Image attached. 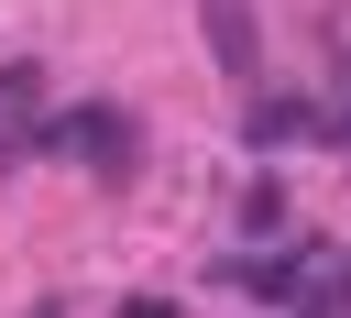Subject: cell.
<instances>
[{"label":"cell","instance_id":"cell-1","mask_svg":"<svg viewBox=\"0 0 351 318\" xmlns=\"http://www.w3.org/2000/svg\"><path fill=\"white\" fill-rule=\"evenodd\" d=\"M197 11H208V44L241 66V55H252V11H241V0H197Z\"/></svg>","mask_w":351,"mask_h":318},{"label":"cell","instance_id":"cell-3","mask_svg":"<svg viewBox=\"0 0 351 318\" xmlns=\"http://www.w3.org/2000/svg\"><path fill=\"white\" fill-rule=\"evenodd\" d=\"M33 318H55V307H33Z\"/></svg>","mask_w":351,"mask_h":318},{"label":"cell","instance_id":"cell-2","mask_svg":"<svg viewBox=\"0 0 351 318\" xmlns=\"http://www.w3.org/2000/svg\"><path fill=\"white\" fill-rule=\"evenodd\" d=\"M66 143H77V154H99V164H121V121H66Z\"/></svg>","mask_w":351,"mask_h":318}]
</instances>
